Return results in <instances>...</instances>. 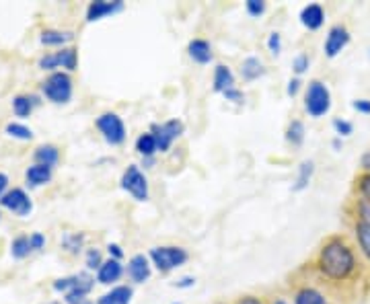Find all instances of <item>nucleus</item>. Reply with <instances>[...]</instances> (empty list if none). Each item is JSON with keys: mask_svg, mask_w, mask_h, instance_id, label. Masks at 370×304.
<instances>
[{"mask_svg": "<svg viewBox=\"0 0 370 304\" xmlns=\"http://www.w3.org/2000/svg\"><path fill=\"white\" fill-rule=\"evenodd\" d=\"M0 206L6 208L8 212H13V214L19 216V218L29 216L31 210H33V202H31V197H29L21 188L8 189V191L0 197Z\"/></svg>", "mask_w": 370, "mask_h": 304, "instance_id": "8", "label": "nucleus"}, {"mask_svg": "<svg viewBox=\"0 0 370 304\" xmlns=\"http://www.w3.org/2000/svg\"><path fill=\"white\" fill-rule=\"evenodd\" d=\"M31 251H33V249H31V241H29L27 234H19V236L13 238V243H11V255H13V257L25 259Z\"/></svg>", "mask_w": 370, "mask_h": 304, "instance_id": "26", "label": "nucleus"}, {"mask_svg": "<svg viewBox=\"0 0 370 304\" xmlns=\"http://www.w3.org/2000/svg\"><path fill=\"white\" fill-rule=\"evenodd\" d=\"M148 259L152 261V265L159 272L167 274L171 269L181 267L190 259V253L183 247H154V249H150Z\"/></svg>", "mask_w": 370, "mask_h": 304, "instance_id": "4", "label": "nucleus"}, {"mask_svg": "<svg viewBox=\"0 0 370 304\" xmlns=\"http://www.w3.org/2000/svg\"><path fill=\"white\" fill-rule=\"evenodd\" d=\"M317 267L327 280L345 281L354 276L358 261H356L352 245L344 236H329L321 247Z\"/></svg>", "mask_w": 370, "mask_h": 304, "instance_id": "1", "label": "nucleus"}, {"mask_svg": "<svg viewBox=\"0 0 370 304\" xmlns=\"http://www.w3.org/2000/svg\"><path fill=\"white\" fill-rule=\"evenodd\" d=\"M128 276L134 284H144L150 280V259L142 253L134 255L128 261Z\"/></svg>", "mask_w": 370, "mask_h": 304, "instance_id": "11", "label": "nucleus"}, {"mask_svg": "<svg viewBox=\"0 0 370 304\" xmlns=\"http://www.w3.org/2000/svg\"><path fill=\"white\" fill-rule=\"evenodd\" d=\"M39 68L42 71H56L60 68V62H58V56L56 54H46L39 58Z\"/></svg>", "mask_w": 370, "mask_h": 304, "instance_id": "37", "label": "nucleus"}, {"mask_svg": "<svg viewBox=\"0 0 370 304\" xmlns=\"http://www.w3.org/2000/svg\"><path fill=\"white\" fill-rule=\"evenodd\" d=\"M123 11V0H93L87 6V21L97 23L105 17H111Z\"/></svg>", "mask_w": 370, "mask_h": 304, "instance_id": "9", "label": "nucleus"}, {"mask_svg": "<svg viewBox=\"0 0 370 304\" xmlns=\"http://www.w3.org/2000/svg\"><path fill=\"white\" fill-rule=\"evenodd\" d=\"M212 89L216 93H226L228 89H235V74H233V71L228 66L218 64L214 68V85H212Z\"/></svg>", "mask_w": 370, "mask_h": 304, "instance_id": "18", "label": "nucleus"}, {"mask_svg": "<svg viewBox=\"0 0 370 304\" xmlns=\"http://www.w3.org/2000/svg\"><path fill=\"white\" fill-rule=\"evenodd\" d=\"M4 132H6L8 136L17 138V140H31V138H33L31 128H27L23 123H6Z\"/></svg>", "mask_w": 370, "mask_h": 304, "instance_id": "31", "label": "nucleus"}, {"mask_svg": "<svg viewBox=\"0 0 370 304\" xmlns=\"http://www.w3.org/2000/svg\"><path fill=\"white\" fill-rule=\"evenodd\" d=\"M97 130L101 132V136L105 138L107 144H111V146H120L125 142V136H128V132H125V123H123V119L118 114H111V111H107V114H101L97 117Z\"/></svg>", "mask_w": 370, "mask_h": 304, "instance_id": "5", "label": "nucleus"}, {"mask_svg": "<svg viewBox=\"0 0 370 304\" xmlns=\"http://www.w3.org/2000/svg\"><path fill=\"white\" fill-rule=\"evenodd\" d=\"M273 304H286V303H284V300H280V298H278V300H276V303H273Z\"/></svg>", "mask_w": 370, "mask_h": 304, "instance_id": "51", "label": "nucleus"}, {"mask_svg": "<svg viewBox=\"0 0 370 304\" xmlns=\"http://www.w3.org/2000/svg\"><path fill=\"white\" fill-rule=\"evenodd\" d=\"M333 148H335V150L342 148V138H335V140H333Z\"/></svg>", "mask_w": 370, "mask_h": 304, "instance_id": "50", "label": "nucleus"}, {"mask_svg": "<svg viewBox=\"0 0 370 304\" xmlns=\"http://www.w3.org/2000/svg\"><path fill=\"white\" fill-rule=\"evenodd\" d=\"M358 214H360V220L370 226V202L360 200V202H358Z\"/></svg>", "mask_w": 370, "mask_h": 304, "instance_id": "42", "label": "nucleus"}, {"mask_svg": "<svg viewBox=\"0 0 370 304\" xmlns=\"http://www.w3.org/2000/svg\"><path fill=\"white\" fill-rule=\"evenodd\" d=\"M76 280H78V274H76V276H68V278H60V280L54 281V290H56V292L68 294L74 286H76Z\"/></svg>", "mask_w": 370, "mask_h": 304, "instance_id": "33", "label": "nucleus"}, {"mask_svg": "<svg viewBox=\"0 0 370 304\" xmlns=\"http://www.w3.org/2000/svg\"><path fill=\"white\" fill-rule=\"evenodd\" d=\"M286 140L290 142L292 146H300L304 142V123L300 119L290 121V126L286 130Z\"/></svg>", "mask_w": 370, "mask_h": 304, "instance_id": "30", "label": "nucleus"}, {"mask_svg": "<svg viewBox=\"0 0 370 304\" xmlns=\"http://www.w3.org/2000/svg\"><path fill=\"white\" fill-rule=\"evenodd\" d=\"M136 152L142 157V159H150L159 152V146H156V138L152 136V132H144L136 138Z\"/></svg>", "mask_w": 370, "mask_h": 304, "instance_id": "23", "label": "nucleus"}, {"mask_svg": "<svg viewBox=\"0 0 370 304\" xmlns=\"http://www.w3.org/2000/svg\"><path fill=\"white\" fill-rule=\"evenodd\" d=\"M150 132H152V136L156 138L159 152H169L173 142L183 134V121H181V119H169V121H165V123H154V126L150 128Z\"/></svg>", "mask_w": 370, "mask_h": 304, "instance_id": "7", "label": "nucleus"}, {"mask_svg": "<svg viewBox=\"0 0 370 304\" xmlns=\"http://www.w3.org/2000/svg\"><path fill=\"white\" fill-rule=\"evenodd\" d=\"M347 44H350V31L344 25H333L327 33V39H325V56L335 58Z\"/></svg>", "mask_w": 370, "mask_h": 304, "instance_id": "10", "label": "nucleus"}, {"mask_svg": "<svg viewBox=\"0 0 370 304\" xmlns=\"http://www.w3.org/2000/svg\"><path fill=\"white\" fill-rule=\"evenodd\" d=\"M42 44L44 46H66L74 39L73 31H60V29H46L42 31Z\"/></svg>", "mask_w": 370, "mask_h": 304, "instance_id": "22", "label": "nucleus"}, {"mask_svg": "<svg viewBox=\"0 0 370 304\" xmlns=\"http://www.w3.org/2000/svg\"><path fill=\"white\" fill-rule=\"evenodd\" d=\"M173 304H179V303H173Z\"/></svg>", "mask_w": 370, "mask_h": 304, "instance_id": "54", "label": "nucleus"}, {"mask_svg": "<svg viewBox=\"0 0 370 304\" xmlns=\"http://www.w3.org/2000/svg\"><path fill=\"white\" fill-rule=\"evenodd\" d=\"M25 179L29 188H42L51 181V166L48 164H33L25 171Z\"/></svg>", "mask_w": 370, "mask_h": 304, "instance_id": "15", "label": "nucleus"}, {"mask_svg": "<svg viewBox=\"0 0 370 304\" xmlns=\"http://www.w3.org/2000/svg\"><path fill=\"white\" fill-rule=\"evenodd\" d=\"M304 109L311 117H323L331 109V93L325 83L321 80H311L307 87V97H304Z\"/></svg>", "mask_w": 370, "mask_h": 304, "instance_id": "3", "label": "nucleus"}, {"mask_svg": "<svg viewBox=\"0 0 370 304\" xmlns=\"http://www.w3.org/2000/svg\"><path fill=\"white\" fill-rule=\"evenodd\" d=\"M95 286V278H91L89 274H78V280H76V286L68 294H64V303L66 304H82L87 294L93 290Z\"/></svg>", "mask_w": 370, "mask_h": 304, "instance_id": "12", "label": "nucleus"}, {"mask_svg": "<svg viewBox=\"0 0 370 304\" xmlns=\"http://www.w3.org/2000/svg\"><path fill=\"white\" fill-rule=\"evenodd\" d=\"M107 253H109V259H118V261L123 259V249L118 243H109L107 245Z\"/></svg>", "mask_w": 370, "mask_h": 304, "instance_id": "44", "label": "nucleus"}, {"mask_svg": "<svg viewBox=\"0 0 370 304\" xmlns=\"http://www.w3.org/2000/svg\"><path fill=\"white\" fill-rule=\"evenodd\" d=\"M46 304H62V303H46Z\"/></svg>", "mask_w": 370, "mask_h": 304, "instance_id": "53", "label": "nucleus"}, {"mask_svg": "<svg viewBox=\"0 0 370 304\" xmlns=\"http://www.w3.org/2000/svg\"><path fill=\"white\" fill-rule=\"evenodd\" d=\"M333 130H335V134L342 138V136H350V134L354 132V126H352L347 119H340V117H335V119H333Z\"/></svg>", "mask_w": 370, "mask_h": 304, "instance_id": "35", "label": "nucleus"}, {"mask_svg": "<svg viewBox=\"0 0 370 304\" xmlns=\"http://www.w3.org/2000/svg\"><path fill=\"white\" fill-rule=\"evenodd\" d=\"M356 183H358V189H360V193H362V200L370 202V171L362 173V175L358 177Z\"/></svg>", "mask_w": 370, "mask_h": 304, "instance_id": "38", "label": "nucleus"}, {"mask_svg": "<svg viewBox=\"0 0 370 304\" xmlns=\"http://www.w3.org/2000/svg\"><path fill=\"white\" fill-rule=\"evenodd\" d=\"M187 54H190V58H192L196 64H210L212 58H214L212 46H210V42H206V39H192L190 46H187Z\"/></svg>", "mask_w": 370, "mask_h": 304, "instance_id": "16", "label": "nucleus"}, {"mask_svg": "<svg viewBox=\"0 0 370 304\" xmlns=\"http://www.w3.org/2000/svg\"><path fill=\"white\" fill-rule=\"evenodd\" d=\"M33 159H35V163L37 164L54 166V164H58V161H60V150H58V146H54V144H42V146L35 148Z\"/></svg>", "mask_w": 370, "mask_h": 304, "instance_id": "21", "label": "nucleus"}, {"mask_svg": "<svg viewBox=\"0 0 370 304\" xmlns=\"http://www.w3.org/2000/svg\"><path fill=\"white\" fill-rule=\"evenodd\" d=\"M82 304H93V303H89V300H85V303H82Z\"/></svg>", "mask_w": 370, "mask_h": 304, "instance_id": "52", "label": "nucleus"}, {"mask_svg": "<svg viewBox=\"0 0 370 304\" xmlns=\"http://www.w3.org/2000/svg\"><path fill=\"white\" fill-rule=\"evenodd\" d=\"M325 21V11L321 4H307L302 11H300V23L304 25L309 31H317L323 27Z\"/></svg>", "mask_w": 370, "mask_h": 304, "instance_id": "14", "label": "nucleus"}, {"mask_svg": "<svg viewBox=\"0 0 370 304\" xmlns=\"http://www.w3.org/2000/svg\"><path fill=\"white\" fill-rule=\"evenodd\" d=\"M85 265H87V269H97L103 265V255H101V251L99 249H89L87 251V257H85Z\"/></svg>", "mask_w": 370, "mask_h": 304, "instance_id": "32", "label": "nucleus"}, {"mask_svg": "<svg viewBox=\"0 0 370 304\" xmlns=\"http://www.w3.org/2000/svg\"><path fill=\"white\" fill-rule=\"evenodd\" d=\"M313 173H315V163H313V161H304V163H300V166H298V177H296L295 188L292 189H295V191H302V189L309 188Z\"/></svg>", "mask_w": 370, "mask_h": 304, "instance_id": "25", "label": "nucleus"}, {"mask_svg": "<svg viewBox=\"0 0 370 304\" xmlns=\"http://www.w3.org/2000/svg\"><path fill=\"white\" fill-rule=\"evenodd\" d=\"M295 304H327V300L317 288L304 286L295 294Z\"/></svg>", "mask_w": 370, "mask_h": 304, "instance_id": "24", "label": "nucleus"}, {"mask_svg": "<svg viewBox=\"0 0 370 304\" xmlns=\"http://www.w3.org/2000/svg\"><path fill=\"white\" fill-rule=\"evenodd\" d=\"M123 276V265L122 261L118 259H107L103 261V265L99 267L97 272V281L103 286H109L113 281H118Z\"/></svg>", "mask_w": 370, "mask_h": 304, "instance_id": "13", "label": "nucleus"}, {"mask_svg": "<svg viewBox=\"0 0 370 304\" xmlns=\"http://www.w3.org/2000/svg\"><path fill=\"white\" fill-rule=\"evenodd\" d=\"M300 78L296 76V78H292L290 83H288V87H286V93H288V97H296L298 95V91H300Z\"/></svg>", "mask_w": 370, "mask_h": 304, "instance_id": "45", "label": "nucleus"}, {"mask_svg": "<svg viewBox=\"0 0 370 304\" xmlns=\"http://www.w3.org/2000/svg\"><path fill=\"white\" fill-rule=\"evenodd\" d=\"M309 64H311L309 56H307V54H298L295 60H292V71H295L296 76L304 74V72H307V68H309Z\"/></svg>", "mask_w": 370, "mask_h": 304, "instance_id": "36", "label": "nucleus"}, {"mask_svg": "<svg viewBox=\"0 0 370 304\" xmlns=\"http://www.w3.org/2000/svg\"><path fill=\"white\" fill-rule=\"evenodd\" d=\"M356 238H358V245H360L362 253L370 259V226L364 224L362 220L356 222Z\"/></svg>", "mask_w": 370, "mask_h": 304, "instance_id": "29", "label": "nucleus"}, {"mask_svg": "<svg viewBox=\"0 0 370 304\" xmlns=\"http://www.w3.org/2000/svg\"><path fill=\"white\" fill-rule=\"evenodd\" d=\"M362 166H364L366 171H370V152H366V154L362 157Z\"/></svg>", "mask_w": 370, "mask_h": 304, "instance_id": "49", "label": "nucleus"}, {"mask_svg": "<svg viewBox=\"0 0 370 304\" xmlns=\"http://www.w3.org/2000/svg\"><path fill=\"white\" fill-rule=\"evenodd\" d=\"M42 93L44 97L56 103L64 105L73 99V78L68 72H51L48 78L42 83Z\"/></svg>", "mask_w": 370, "mask_h": 304, "instance_id": "2", "label": "nucleus"}, {"mask_svg": "<svg viewBox=\"0 0 370 304\" xmlns=\"http://www.w3.org/2000/svg\"><path fill=\"white\" fill-rule=\"evenodd\" d=\"M122 189L128 191L136 202L148 200V181L138 164H130L122 175Z\"/></svg>", "mask_w": 370, "mask_h": 304, "instance_id": "6", "label": "nucleus"}, {"mask_svg": "<svg viewBox=\"0 0 370 304\" xmlns=\"http://www.w3.org/2000/svg\"><path fill=\"white\" fill-rule=\"evenodd\" d=\"M352 107L358 111V114H364V116H370V101L369 99H358L352 103Z\"/></svg>", "mask_w": 370, "mask_h": 304, "instance_id": "43", "label": "nucleus"}, {"mask_svg": "<svg viewBox=\"0 0 370 304\" xmlns=\"http://www.w3.org/2000/svg\"><path fill=\"white\" fill-rule=\"evenodd\" d=\"M29 241H31V249H33V251H42V249L46 247V236L42 233L29 234Z\"/></svg>", "mask_w": 370, "mask_h": 304, "instance_id": "41", "label": "nucleus"}, {"mask_svg": "<svg viewBox=\"0 0 370 304\" xmlns=\"http://www.w3.org/2000/svg\"><path fill=\"white\" fill-rule=\"evenodd\" d=\"M56 56H58V62H60L62 68H66L68 72L76 71V66H78V51L74 47H62L60 51H56Z\"/></svg>", "mask_w": 370, "mask_h": 304, "instance_id": "27", "label": "nucleus"}, {"mask_svg": "<svg viewBox=\"0 0 370 304\" xmlns=\"http://www.w3.org/2000/svg\"><path fill=\"white\" fill-rule=\"evenodd\" d=\"M245 8H247V13H249L251 17H261V15L266 13L268 4H266L264 0H247Z\"/></svg>", "mask_w": 370, "mask_h": 304, "instance_id": "34", "label": "nucleus"}, {"mask_svg": "<svg viewBox=\"0 0 370 304\" xmlns=\"http://www.w3.org/2000/svg\"><path fill=\"white\" fill-rule=\"evenodd\" d=\"M42 101L35 95H17L13 99V111L17 117H29Z\"/></svg>", "mask_w": 370, "mask_h": 304, "instance_id": "19", "label": "nucleus"}, {"mask_svg": "<svg viewBox=\"0 0 370 304\" xmlns=\"http://www.w3.org/2000/svg\"><path fill=\"white\" fill-rule=\"evenodd\" d=\"M239 304H264L259 298H255V296H243Z\"/></svg>", "mask_w": 370, "mask_h": 304, "instance_id": "48", "label": "nucleus"}, {"mask_svg": "<svg viewBox=\"0 0 370 304\" xmlns=\"http://www.w3.org/2000/svg\"><path fill=\"white\" fill-rule=\"evenodd\" d=\"M8 191V177L4 173H0V197Z\"/></svg>", "mask_w": 370, "mask_h": 304, "instance_id": "47", "label": "nucleus"}, {"mask_svg": "<svg viewBox=\"0 0 370 304\" xmlns=\"http://www.w3.org/2000/svg\"><path fill=\"white\" fill-rule=\"evenodd\" d=\"M268 49H270L273 56H278L282 51V35L278 31L270 33V37H268Z\"/></svg>", "mask_w": 370, "mask_h": 304, "instance_id": "39", "label": "nucleus"}, {"mask_svg": "<svg viewBox=\"0 0 370 304\" xmlns=\"http://www.w3.org/2000/svg\"><path fill=\"white\" fill-rule=\"evenodd\" d=\"M264 74H266V66H264V62L257 56H249V58L243 60V64H241V76L245 78L247 83L257 80Z\"/></svg>", "mask_w": 370, "mask_h": 304, "instance_id": "20", "label": "nucleus"}, {"mask_svg": "<svg viewBox=\"0 0 370 304\" xmlns=\"http://www.w3.org/2000/svg\"><path fill=\"white\" fill-rule=\"evenodd\" d=\"M82 243H85V234L82 233H66L62 236V247L73 253V255H78L80 249H82Z\"/></svg>", "mask_w": 370, "mask_h": 304, "instance_id": "28", "label": "nucleus"}, {"mask_svg": "<svg viewBox=\"0 0 370 304\" xmlns=\"http://www.w3.org/2000/svg\"><path fill=\"white\" fill-rule=\"evenodd\" d=\"M134 296L132 286H116L107 294H103L97 300V304H130Z\"/></svg>", "mask_w": 370, "mask_h": 304, "instance_id": "17", "label": "nucleus"}, {"mask_svg": "<svg viewBox=\"0 0 370 304\" xmlns=\"http://www.w3.org/2000/svg\"><path fill=\"white\" fill-rule=\"evenodd\" d=\"M224 95V99L226 101H230V103H235V105H243L245 103V93L243 91H239L237 87L235 89H228L226 93H222Z\"/></svg>", "mask_w": 370, "mask_h": 304, "instance_id": "40", "label": "nucleus"}, {"mask_svg": "<svg viewBox=\"0 0 370 304\" xmlns=\"http://www.w3.org/2000/svg\"><path fill=\"white\" fill-rule=\"evenodd\" d=\"M196 284V278H192V276H185V278H181V280L175 281V286L177 288H192Z\"/></svg>", "mask_w": 370, "mask_h": 304, "instance_id": "46", "label": "nucleus"}]
</instances>
